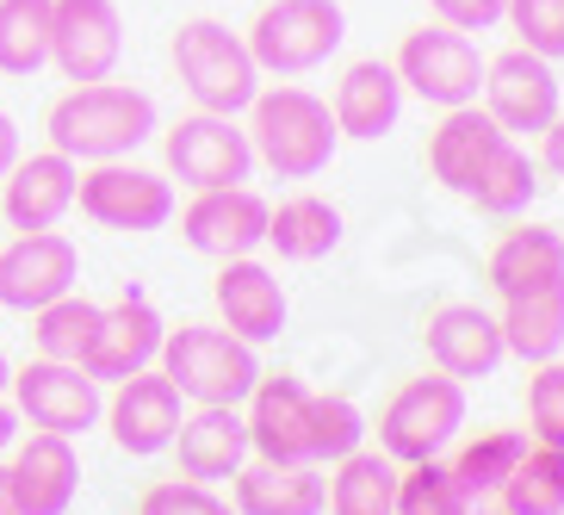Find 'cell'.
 <instances>
[{
  "label": "cell",
  "mask_w": 564,
  "mask_h": 515,
  "mask_svg": "<svg viewBox=\"0 0 564 515\" xmlns=\"http://www.w3.org/2000/svg\"><path fill=\"white\" fill-rule=\"evenodd\" d=\"M174 391L186 404H224V410H242L261 379V361L242 335H230L224 323H181V330L162 335V354H155Z\"/></svg>",
  "instance_id": "3"
},
{
  "label": "cell",
  "mask_w": 564,
  "mask_h": 515,
  "mask_svg": "<svg viewBox=\"0 0 564 515\" xmlns=\"http://www.w3.org/2000/svg\"><path fill=\"white\" fill-rule=\"evenodd\" d=\"M558 100H564V87L546 56L514 44V51L484 63V112L497 118L509 137H540L558 118Z\"/></svg>",
  "instance_id": "12"
},
{
  "label": "cell",
  "mask_w": 564,
  "mask_h": 515,
  "mask_svg": "<svg viewBox=\"0 0 564 515\" xmlns=\"http://www.w3.org/2000/svg\"><path fill=\"white\" fill-rule=\"evenodd\" d=\"M267 243L280 249V261H323L341 243V212L323 193H292L267 212Z\"/></svg>",
  "instance_id": "27"
},
{
  "label": "cell",
  "mask_w": 564,
  "mask_h": 515,
  "mask_svg": "<svg viewBox=\"0 0 564 515\" xmlns=\"http://www.w3.org/2000/svg\"><path fill=\"white\" fill-rule=\"evenodd\" d=\"M484 63H490V56L471 44V32H453V25H441V19L403 32L398 56H391L403 94L441 106V112L478 100V94H484Z\"/></svg>",
  "instance_id": "7"
},
{
  "label": "cell",
  "mask_w": 564,
  "mask_h": 515,
  "mask_svg": "<svg viewBox=\"0 0 564 515\" xmlns=\"http://www.w3.org/2000/svg\"><path fill=\"white\" fill-rule=\"evenodd\" d=\"M366 448V416L354 398H341V391H323V398L311 404V460L316 465H335L348 460V453Z\"/></svg>",
  "instance_id": "36"
},
{
  "label": "cell",
  "mask_w": 564,
  "mask_h": 515,
  "mask_svg": "<svg viewBox=\"0 0 564 515\" xmlns=\"http://www.w3.org/2000/svg\"><path fill=\"white\" fill-rule=\"evenodd\" d=\"M212 299H217V316H224V330L242 335L249 348L273 342L285 330V286L280 273L254 255H236V261H217V280H212Z\"/></svg>",
  "instance_id": "17"
},
{
  "label": "cell",
  "mask_w": 564,
  "mask_h": 515,
  "mask_svg": "<svg viewBox=\"0 0 564 515\" xmlns=\"http://www.w3.org/2000/svg\"><path fill=\"white\" fill-rule=\"evenodd\" d=\"M540 168H546V174H558V181H564V112L552 118L546 131H540Z\"/></svg>",
  "instance_id": "41"
},
{
  "label": "cell",
  "mask_w": 564,
  "mask_h": 515,
  "mask_svg": "<svg viewBox=\"0 0 564 515\" xmlns=\"http://www.w3.org/2000/svg\"><path fill=\"white\" fill-rule=\"evenodd\" d=\"M7 391H13V410L19 422H32V429H51V434H87L94 422H100L106 398H100V379L87 373V366L75 361H25L13 366V379H7Z\"/></svg>",
  "instance_id": "10"
},
{
  "label": "cell",
  "mask_w": 564,
  "mask_h": 515,
  "mask_svg": "<svg viewBox=\"0 0 564 515\" xmlns=\"http://www.w3.org/2000/svg\"><path fill=\"white\" fill-rule=\"evenodd\" d=\"M7 379H13V361H7V354H0V398H7Z\"/></svg>",
  "instance_id": "45"
},
{
  "label": "cell",
  "mask_w": 564,
  "mask_h": 515,
  "mask_svg": "<svg viewBox=\"0 0 564 515\" xmlns=\"http://www.w3.org/2000/svg\"><path fill=\"white\" fill-rule=\"evenodd\" d=\"M51 63V0H0V75H37Z\"/></svg>",
  "instance_id": "32"
},
{
  "label": "cell",
  "mask_w": 564,
  "mask_h": 515,
  "mask_svg": "<svg viewBox=\"0 0 564 515\" xmlns=\"http://www.w3.org/2000/svg\"><path fill=\"white\" fill-rule=\"evenodd\" d=\"M124 56L118 0H51V63L63 82H106Z\"/></svg>",
  "instance_id": "15"
},
{
  "label": "cell",
  "mask_w": 564,
  "mask_h": 515,
  "mask_svg": "<svg viewBox=\"0 0 564 515\" xmlns=\"http://www.w3.org/2000/svg\"><path fill=\"white\" fill-rule=\"evenodd\" d=\"M533 193H540V162H533V155L509 137V143L490 155V168L478 174V186H471L465 200L478 205L484 217H514V212H528Z\"/></svg>",
  "instance_id": "31"
},
{
  "label": "cell",
  "mask_w": 564,
  "mask_h": 515,
  "mask_svg": "<svg viewBox=\"0 0 564 515\" xmlns=\"http://www.w3.org/2000/svg\"><path fill=\"white\" fill-rule=\"evenodd\" d=\"M391 515H471V497H465V484L453 479V465L415 460L398 472V509Z\"/></svg>",
  "instance_id": "35"
},
{
  "label": "cell",
  "mask_w": 564,
  "mask_h": 515,
  "mask_svg": "<svg viewBox=\"0 0 564 515\" xmlns=\"http://www.w3.org/2000/svg\"><path fill=\"white\" fill-rule=\"evenodd\" d=\"M459 429H465V385L434 366V373L403 379L391 391V404L379 410V453H391L398 465L441 460Z\"/></svg>",
  "instance_id": "6"
},
{
  "label": "cell",
  "mask_w": 564,
  "mask_h": 515,
  "mask_svg": "<svg viewBox=\"0 0 564 515\" xmlns=\"http://www.w3.org/2000/svg\"><path fill=\"white\" fill-rule=\"evenodd\" d=\"M236 515H323L329 503V479L316 465H267L249 460L230 479Z\"/></svg>",
  "instance_id": "25"
},
{
  "label": "cell",
  "mask_w": 564,
  "mask_h": 515,
  "mask_svg": "<svg viewBox=\"0 0 564 515\" xmlns=\"http://www.w3.org/2000/svg\"><path fill=\"white\" fill-rule=\"evenodd\" d=\"M137 515H236V503H224L212 484H199V479H162V484L143 491Z\"/></svg>",
  "instance_id": "39"
},
{
  "label": "cell",
  "mask_w": 564,
  "mask_h": 515,
  "mask_svg": "<svg viewBox=\"0 0 564 515\" xmlns=\"http://www.w3.org/2000/svg\"><path fill=\"white\" fill-rule=\"evenodd\" d=\"M311 404L316 391L299 373H261L249 391V460L267 465H316L311 460Z\"/></svg>",
  "instance_id": "11"
},
{
  "label": "cell",
  "mask_w": 564,
  "mask_h": 515,
  "mask_svg": "<svg viewBox=\"0 0 564 515\" xmlns=\"http://www.w3.org/2000/svg\"><path fill=\"white\" fill-rule=\"evenodd\" d=\"M162 131L155 125V100L131 82H75L63 100L44 112V137L51 150L68 155L75 168L87 162H124L131 150H143L150 137Z\"/></svg>",
  "instance_id": "1"
},
{
  "label": "cell",
  "mask_w": 564,
  "mask_h": 515,
  "mask_svg": "<svg viewBox=\"0 0 564 515\" xmlns=\"http://www.w3.org/2000/svg\"><path fill=\"white\" fill-rule=\"evenodd\" d=\"M100 311H106V304L82 299V292H63L56 304L32 311L37 316V323H32L37 354H44V361H75V366H82L87 342H94V330H100Z\"/></svg>",
  "instance_id": "34"
},
{
  "label": "cell",
  "mask_w": 564,
  "mask_h": 515,
  "mask_svg": "<svg viewBox=\"0 0 564 515\" xmlns=\"http://www.w3.org/2000/svg\"><path fill=\"white\" fill-rule=\"evenodd\" d=\"M106 429H112L118 453H131V460H150V453H167L174 448V429H181L186 416V398L174 391L162 366H143L131 379L112 385V404H106Z\"/></svg>",
  "instance_id": "14"
},
{
  "label": "cell",
  "mask_w": 564,
  "mask_h": 515,
  "mask_svg": "<svg viewBox=\"0 0 564 515\" xmlns=\"http://www.w3.org/2000/svg\"><path fill=\"white\" fill-rule=\"evenodd\" d=\"M19 162V125L7 112H0V174H7V168Z\"/></svg>",
  "instance_id": "42"
},
{
  "label": "cell",
  "mask_w": 564,
  "mask_h": 515,
  "mask_svg": "<svg viewBox=\"0 0 564 515\" xmlns=\"http://www.w3.org/2000/svg\"><path fill=\"white\" fill-rule=\"evenodd\" d=\"M521 453H528V434L521 429H484V434H471L447 465H453V479L465 484V497H497Z\"/></svg>",
  "instance_id": "33"
},
{
  "label": "cell",
  "mask_w": 564,
  "mask_h": 515,
  "mask_svg": "<svg viewBox=\"0 0 564 515\" xmlns=\"http://www.w3.org/2000/svg\"><path fill=\"white\" fill-rule=\"evenodd\" d=\"M75 181L82 168L56 150L19 155L7 174H0V212L13 230H56L68 212H75Z\"/></svg>",
  "instance_id": "19"
},
{
  "label": "cell",
  "mask_w": 564,
  "mask_h": 515,
  "mask_svg": "<svg viewBox=\"0 0 564 515\" xmlns=\"http://www.w3.org/2000/svg\"><path fill=\"white\" fill-rule=\"evenodd\" d=\"M75 205L100 230L150 236L174 217V186H167V174L137 162H87L82 181H75Z\"/></svg>",
  "instance_id": "8"
},
{
  "label": "cell",
  "mask_w": 564,
  "mask_h": 515,
  "mask_svg": "<svg viewBox=\"0 0 564 515\" xmlns=\"http://www.w3.org/2000/svg\"><path fill=\"white\" fill-rule=\"evenodd\" d=\"M422 342H429V361L447 373V379H490L502 361H509V348H502V323L484 304H441V311L429 316V330H422Z\"/></svg>",
  "instance_id": "21"
},
{
  "label": "cell",
  "mask_w": 564,
  "mask_h": 515,
  "mask_svg": "<svg viewBox=\"0 0 564 515\" xmlns=\"http://www.w3.org/2000/svg\"><path fill=\"white\" fill-rule=\"evenodd\" d=\"M502 25L514 32V44L546 63H564V0H509Z\"/></svg>",
  "instance_id": "37"
},
{
  "label": "cell",
  "mask_w": 564,
  "mask_h": 515,
  "mask_svg": "<svg viewBox=\"0 0 564 515\" xmlns=\"http://www.w3.org/2000/svg\"><path fill=\"white\" fill-rule=\"evenodd\" d=\"M335 131L354 137V143H379V137L398 131L403 118V82L398 68L379 63V56H360V63L341 68V82H335Z\"/></svg>",
  "instance_id": "23"
},
{
  "label": "cell",
  "mask_w": 564,
  "mask_h": 515,
  "mask_svg": "<svg viewBox=\"0 0 564 515\" xmlns=\"http://www.w3.org/2000/svg\"><path fill=\"white\" fill-rule=\"evenodd\" d=\"M490 273V292L497 299H528V292H546L564 286V236L546 224H528V230H509L484 261Z\"/></svg>",
  "instance_id": "26"
},
{
  "label": "cell",
  "mask_w": 564,
  "mask_h": 515,
  "mask_svg": "<svg viewBox=\"0 0 564 515\" xmlns=\"http://www.w3.org/2000/svg\"><path fill=\"white\" fill-rule=\"evenodd\" d=\"M162 335H167L162 311H155L150 299H137V292H124L118 304L100 311V330H94V342H87L82 366L100 385H118V379H131V373H143V366H155Z\"/></svg>",
  "instance_id": "18"
},
{
  "label": "cell",
  "mask_w": 564,
  "mask_h": 515,
  "mask_svg": "<svg viewBox=\"0 0 564 515\" xmlns=\"http://www.w3.org/2000/svg\"><path fill=\"white\" fill-rule=\"evenodd\" d=\"M0 515H25V509H19V491H13V472H7V460H0Z\"/></svg>",
  "instance_id": "44"
},
{
  "label": "cell",
  "mask_w": 564,
  "mask_h": 515,
  "mask_svg": "<svg viewBox=\"0 0 564 515\" xmlns=\"http://www.w3.org/2000/svg\"><path fill=\"white\" fill-rule=\"evenodd\" d=\"M242 37H249V56L261 75L299 82L341 51L348 13H341V0H267Z\"/></svg>",
  "instance_id": "5"
},
{
  "label": "cell",
  "mask_w": 564,
  "mask_h": 515,
  "mask_svg": "<svg viewBox=\"0 0 564 515\" xmlns=\"http://www.w3.org/2000/svg\"><path fill=\"white\" fill-rule=\"evenodd\" d=\"M82 280V249L63 230H19L0 249V304L7 311H44Z\"/></svg>",
  "instance_id": "13"
},
{
  "label": "cell",
  "mask_w": 564,
  "mask_h": 515,
  "mask_svg": "<svg viewBox=\"0 0 564 515\" xmlns=\"http://www.w3.org/2000/svg\"><path fill=\"white\" fill-rule=\"evenodd\" d=\"M398 472L403 465L379 448H360L348 460H335L329 472V515H391L398 509Z\"/></svg>",
  "instance_id": "28"
},
{
  "label": "cell",
  "mask_w": 564,
  "mask_h": 515,
  "mask_svg": "<svg viewBox=\"0 0 564 515\" xmlns=\"http://www.w3.org/2000/svg\"><path fill=\"white\" fill-rule=\"evenodd\" d=\"M502 143H509V131H502L478 100L453 106V112H441V125L429 131V174L447 186V193H459V200H465Z\"/></svg>",
  "instance_id": "22"
},
{
  "label": "cell",
  "mask_w": 564,
  "mask_h": 515,
  "mask_svg": "<svg viewBox=\"0 0 564 515\" xmlns=\"http://www.w3.org/2000/svg\"><path fill=\"white\" fill-rule=\"evenodd\" d=\"M174 460H181V479H236L249 465V422L242 410H224V404H193V416H181L174 429Z\"/></svg>",
  "instance_id": "24"
},
{
  "label": "cell",
  "mask_w": 564,
  "mask_h": 515,
  "mask_svg": "<svg viewBox=\"0 0 564 515\" xmlns=\"http://www.w3.org/2000/svg\"><path fill=\"white\" fill-rule=\"evenodd\" d=\"M13 441H19V410H13L7 398H0V460L13 453Z\"/></svg>",
  "instance_id": "43"
},
{
  "label": "cell",
  "mask_w": 564,
  "mask_h": 515,
  "mask_svg": "<svg viewBox=\"0 0 564 515\" xmlns=\"http://www.w3.org/2000/svg\"><path fill=\"white\" fill-rule=\"evenodd\" d=\"M167 56H174V75H181V87L193 94L199 112L236 118L249 112L254 94H261V68L249 56V37L230 32L224 19H186Z\"/></svg>",
  "instance_id": "4"
},
{
  "label": "cell",
  "mask_w": 564,
  "mask_h": 515,
  "mask_svg": "<svg viewBox=\"0 0 564 515\" xmlns=\"http://www.w3.org/2000/svg\"><path fill=\"white\" fill-rule=\"evenodd\" d=\"M162 162L167 174L193 193H212V186H249L254 174V150H249V131L236 118H217V112H186L181 125L162 131Z\"/></svg>",
  "instance_id": "9"
},
{
  "label": "cell",
  "mask_w": 564,
  "mask_h": 515,
  "mask_svg": "<svg viewBox=\"0 0 564 515\" xmlns=\"http://www.w3.org/2000/svg\"><path fill=\"white\" fill-rule=\"evenodd\" d=\"M528 429L540 448H564V361H540L528 373Z\"/></svg>",
  "instance_id": "38"
},
{
  "label": "cell",
  "mask_w": 564,
  "mask_h": 515,
  "mask_svg": "<svg viewBox=\"0 0 564 515\" xmlns=\"http://www.w3.org/2000/svg\"><path fill=\"white\" fill-rule=\"evenodd\" d=\"M502 515H564V448H540L533 441L514 472L502 479Z\"/></svg>",
  "instance_id": "30"
},
{
  "label": "cell",
  "mask_w": 564,
  "mask_h": 515,
  "mask_svg": "<svg viewBox=\"0 0 564 515\" xmlns=\"http://www.w3.org/2000/svg\"><path fill=\"white\" fill-rule=\"evenodd\" d=\"M7 472H13V491H19V509L25 515H68L75 509L82 460H75V441H68V434L32 429L25 441H13Z\"/></svg>",
  "instance_id": "20"
},
{
  "label": "cell",
  "mask_w": 564,
  "mask_h": 515,
  "mask_svg": "<svg viewBox=\"0 0 564 515\" xmlns=\"http://www.w3.org/2000/svg\"><path fill=\"white\" fill-rule=\"evenodd\" d=\"M267 212L273 205L254 186H212V193H193V205L181 212V236L186 249L212 255V261H236L267 243Z\"/></svg>",
  "instance_id": "16"
},
{
  "label": "cell",
  "mask_w": 564,
  "mask_h": 515,
  "mask_svg": "<svg viewBox=\"0 0 564 515\" xmlns=\"http://www.w3.org/2000/svg\"><path fill=\"white\" fill-rule=\"evenodd\" d=\"M429 13L453 32H490V25H502L509 0H429Z\"/></svg>",
  "instance_id": "40"
},
{
  "label": "cell",
  "mask_w": 564,
  "mask_h": 515,
  "mask_svg": "<svg viewBox=\"0 0 564 515\" xmlns=\"http://www.w3.org/2000/svg\"><path fill=\"white\" fill-rule=\"evenodd\" d=\"M249 150L280 181H316L341 150L329 100H316L311 87H292V82L261 87L249 106Z\"/></svg>",
  "instance_id": "2"
},
{
  "label": "cell",
  "mask_w": 564,
  "mask_h": 515,
  "mask_svg": "<svg viewBox=\"0 0 564 515\" xmlns=\"http://www.w3.org/2000/svg\"><path fill=\"white\" fill-rule=\"evenodd\" d=\"M502 348L514 361H558L564 354V286H546V292H528V299H502Z\"/></svg>",
  "instance_id": "29"
}]
</instances>
